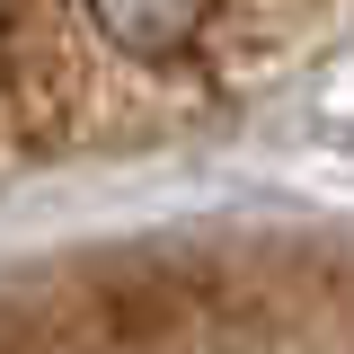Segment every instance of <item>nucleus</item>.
I'll return each instance as SVG.
<instances>
[{
  "instance_id": "1",
  "label": "nucleus",
  "mask_w": 354,
  "mask_h": 354,
  "mask_svg": "<svg viewBox=\"0 0 354 354\" xmlns=\"http://www.w3.org/2000/svg\"><path fill=\"white\" fill-rule=\"evenodd\" d=\"M204 9L213 0H88L97 36L115 44L124 62H177L186 44L204 36Z\"/></svg>"
}]
</instances>
